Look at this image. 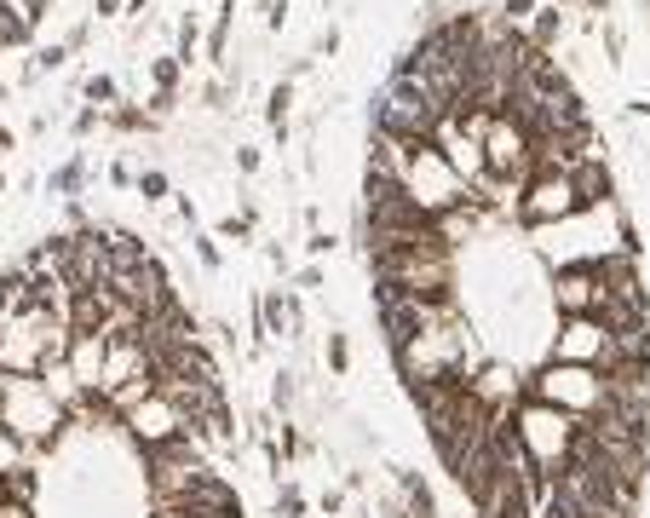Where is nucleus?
<instances>
[{
  "mask_svg": "<svg viewBox=\"0 0 650 518\" xmlns=\"http://www.w3.org/2000/svg\"><path fill=\"white\" fill-rule=\"evenodd\" d=\"M116 6H121V0H98V12H116Z\"/></svg>",
  "mask_w": 650,
  "mask_h": 518,
  "instance_id": "4",
  "label": "nucleus"
},
{
  "mask_svg": "<svg viewBox=\"0 0 650 518\" xmlns=\"http://www.w3.org/2000/svg\"><path fill=\"white\" fill-rule=\"evenodd\" d=\"M6 150H12V133H6V127H0V156H6Z\"/></svg>",
  "mask_w": 650,
  "mask_h": 518,
  "instance_id": "3",
  "label": "nucleus"
},
{
  "mask_svg": "<svg viewBox=\"0 0 650 518\" xmlns=\"http://www.w3.org/2000/svg\"><path fill=\"white\" fill-rule=\"evenodd\" d=\"M374 323L472 518H639L650 288L599 121L530 24L432 12L369 98Z\"/></svg>",
  "mask_w": 650,
  "mask_h": 518,
  "instance_id": "1",
  "label": "nucleus"
},
{
  "mask_svg": "<svg viewBox=\"0 0 650 518\" xmlns=\"http://www.w3.org/2000/svg\"><path fill=\"white\" fill-rule=\"evenodd\" d=\"M0 518H248L225 369L127 225L0 265Z\"/></svg>",
  "mask_w": 650,
  "mask_h": 518,
  "instance_id": "2",
  "label": "nucleus"
}]
</instances>
